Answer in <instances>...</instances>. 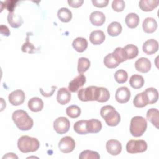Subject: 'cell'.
Returning a JSON list of instances; mask_svg holds the SVG:
<instances>
[{"instance_id":"2e32d148","label":"cell","mask_w":159,"mask_h":159,"mask_svg":"<svg viewBox=\"0 0 159 159\" xmlns=\"http://www.w3.org/2000/svg\"><path fill=\"white\" fill-rule=\"evenodd\" d=\"M71 93L66 88H61L58 89L57 96V102L61 105H65L71 100Z\"/></svg>"},{"instance_id":"7c38bea8","label":"cell","mask_w":159,"mask_h":159,"mask_svg":"<svg viewBox=\"0 0 159 159\" xmlns=\"http://www.w3.org/2000/svg\"><path fill=\"white\" fill-rule=\"evenodd\" d=\"M107 152L112 155H117L122 151L121 143L116 139H110L106 145Z\"/></svg>"},{"instance_id":"5bb4252c","label":"cell","mask_w":159,"mask_h":159,"mask_svg":"<svg viewBox=\"0 0 159 159\" xmlns=\"http://www.w3.org/2000/svg\"><path fill=\"white\" fill-rule=\"evenodd\" d=\"M142 49L143 52L146 54L152 55L156 53L158 50V43L153 39H148L144 42Z\"/></svg>"},{"instance_id":"4316f807","label":"cell","mask_w":159,"mask_h":159,"mask_svg":"<svg viewBox=\"0 0 159 159\" xmlns=\"http://www.w3.org/2000/svg\"><path fill=\"white\" fill-rule=\"evenodd\" d=\"M139 16L134 12L129 13L127 14L125 19V22L128 27L134 29L137 27L139 24Z\"/></svg>"},{"instance_id":"8992f818","label":"cell","mask_w":159,"mask_h":159,"mask_svg":"<svg viewBox=\"0 0 159 159\" xmlns=\"http://www.w3.org/2000/svg\"><path fill=\"white\" fill-rule=\"evenodd\" d=\"M147 148V144L143 140H130L126 144V150L129 153H142Z\"/></svg>"},{"instance_id":"f546056e","label":"cell","mask_w":159,"mask_h":159,"mask_svg":"<svg viewBox=\"0 0 159 159\" xmlns=\"http://www.w3.org/2000/svg\"><path fill=\"white\" fill-rule=\"evenodd\" d=\"M57 16L61 22H68L72 19V13L68 8L62 7L58 11Z\"/></svg>"},{"instance_id":"e0dca14e","label":"cell","mask_w":159,"mask_h":159,"mask_svg":"<svg viewBox=\"0 0 159 159\" xmlns=\"http://www.w3.org/2000/svg\"><path fill=\"white\" fill-rule=\"evenodd\" d=\"M142 28L145 32L151 34L154 32L157 28L156 20L152 17H147L144 19L142 24Z\"/></svg>"},{"instance_id":"d4e9b609","label":"cell","mask_w":159,"mask_h":159,"mask_svg":"<svg viewBox=\"0 0 159 159\" xmlns=\"http://www.w3.org/2000/svg\"><path fill=\"white\" fill-rule=\"evenodd\" d=\"M133 104L135 107L138 108H142L149 104L148 100L145 93L143 91L141 93L137 94L134 99Z\"/></svg>"},{"instance_id":"bcb514c9","label":"cell","mask_w":159,"mask_h":159,"mask_svg":"<svg viewBox=\"0 0 159 159\" xmlns=\"http://www.w3.org/2000/svg\"><path fill=\"white\" fill-rule=\"evenodd\" d=\"M0 31L1 34L4 36L8 37L10 35V31L9 28L4 25H1L0 26Z\"/></svg>"},{"instance_id":"ee69618b","label":"cell","mask_w":159,"mask_h":159,"mask_svg":"<svg viewBox=\"0 0 159 159\" xmlns=\"http://www.w3.org/2000/svg\"><path fill=\"white\" fill-rule=\"evenodd\" d=\"M84 2L83 0H68V4L69 6L73 8H78L80 7Z\"/></svg>"},{"instance_id":"ac0fdd59","label":"cell","mask_w":159,"mask_h":159,"mask_svg":"<svg viewBox=\"0 0 159 159\" xmlns=\"http://www.w3.org/2000/svg\"><path fill=\"white\" fill-rule=\"evenodd\" d=\"M106 20V17L101 11H94L90 15V22L95 26L102 25Z\"/></svg>"},{"instance_id":"60d3db41","label":"cell","mask_w":159,"mask_h":159,"mask_svg":"<svg viewBox=\"0 0 159 159\" xmlns=\"http://www.w3.org/2000/svg\"><path fill=\"white\" fill-rule=\"evenodd\" d=\"M125 4L123 0H114L112 2V8L116 12H121L124 9Z\"/></svg>"},{"instance_id":"44dd1931","label":"cell","mask_w":159,"mask_h":159,"mask_svg":"<svg viewBox=\"0 0 159 159\" xmlns=\"http://www.w3.org/2000/svg\"><path fill=\"white\" fill-rule=\"evenodd\" d=\"M28 107L29 109L32 112H39L42 110L43 107V101L38 98V97H34L31 98L28 101Z\"/></svg>"},{"instance_id":"83f0119b","label":"cell","mask_w":159,"mask_h":159,"mask_svg":"<svg viewBox=\"0 0 159 159\" xmlns=\"http://www.w3.org/2000/svg\"><path fill=\"white\" fill-rule=\"evenodd\" d=\"M122 30L121 24L118 22H112L107 27V33L111 37L119 35Z\"/></svg>"},{"instance_id":"30bf717a","label":"cell","mask_w":159,"mask_h":159,"mask_svg":"<svg viewBox=\"0 0 159 159\" xmlns=\"http://www.w3.org/2000/svg\"><path fill=\"white\" fill-rule=\"evenodd\" d=\"M86 81V76L80 74L78 76H76L73 78L68 84V90L70 92L75 93L78 91V90L84 86Z\"/></svg>"},{"instance_id":"8d00e7d4","label":"cell","mask_w":159,"mask_h":159,"mask_svg":"<svg viewBox=\"0 0 159 159\" xmlns=\"http://www.w3.org/2000/svg\"><path fill=\"white\" fill-rule=\"evenodd\" d=\"M80 159H99L100 158V155L96 152L86 150L83 151L80 156Z\"/></svg>"},{"instance_id":"1f68e13d","label":"cell","mask_w":159,"mask_h":159,"mask_svg":"<svg viewBox=\"0 0 159 159\" xmlns=\"http://www.w3.org/2000/svg\"><path fill=\"white\" fill-rule=\"evenodd\" d=\"M86 120H81L76 122L73 125L74 130L78 134L84 135L88 133L86 129Z\"/></svg>"},{"instance_id":"5b68a950","label":"cell","mask_w":159,"mask_h":159,"mask_svg":"<svg viewBox=\"0 0 159 159\" xmlns=\"http://www.w3.org/2000/svg\"><path fill=\"white\" fill-rule=\"evenodd\" d=\"M99 87L95 86H88L80 89L78 93L79 99L83 102L97 101L98 97Z\"/></svg>"},{"instance_id":"d590c367","label":"cell","mask_w":159,"mask_h":159,"mask_svg":"<svg viewBox=\"0 0 159 159\" xmlns=\"http://www.w3.org/2000/svg\"><path fill=\"white\" fill-rule=\"evenodd\" d=\"M109 91L107 88L104 87H99L98 98L96 101L99 102H105L109 100Z\"/></svg>"},{"instance_id":"7bdbcfd3","label":"cell","mask_w":159,"mask_h":159,"mask_svg":"<svg viewBox=\"0 0 159 159\" xmlns=\"http://www.w3.org/2000/svg\"><path fill=\"white\" fill-rule=\"evenodd\" d=\"M92 3L97 7H104L107 6L109 0H92Z\"/></svg>"},{"instance_id":"4fadbf2b","label":"cell","mask_w":159,"mask_h":159,"mask_svg":"<svg viewBox=\"0 0 159 159\" xmlns=\"http://www.w3.org/2000/svg\"><path fill=\"white\" fill-rule=\"evenodd\" d=\"M151 62L150 61L145 57H141L139 58L135 63V69L141 73H147L150 71L151 68Z\"/></svg>"},{"instance_id":"836d02e7","label":"cell","mask_w":159,"mask_h":159,"mask_svg":"<svg viewBox=\"0 0 159 159\" xmlns=\"http://www.w3.org/2000/svg\"><path fill=\"white\" fill-rule=\"evenodd\" d=\"M104 63L108 68H115L120 63L115 59L112 53L107 54L104 58Z\"/></svg>"},{"instance_id":"603a6c76","label":"cell","mask_w":159,"mask_h":159,"mask_svg":"<svg viewBox=\"0 0 159 159\" xmlns=\"http://www.w3.org/2000/svg\"><path fill=\"white\" fill-rule=\"evenodd\" d=\"M72 46L76 52L81 53L86 50L88 47V41L85 38L78 37L73 40Z\"/></svg>"},{"instance_id":"ffe728a7","label":"cell","mask_w":159,"mask_h":159,"mask_svg":"<svg viewBox=\"0 0 159 159\" xmlns=\"http://www.w3.org/2000/svg\"><path fill=\"white\" fill-rule=\"evenodd\" d=\"M105 34L103 31L96 30L93 31L89 35V40L94 45H100L105 40Z\"/></svg>"},{"instance_id":"6da1fadb","label":"cell","mask_w":159,"mask_h":159,"mask_svg":"<svg viewBox=\"0 0 159 159\" xmlns=\"http://www.w3.org/2000/svg\"><path fill=\"white\" fill-rule=\"evenodd\" d=\"M12 118L17 127L21 130H29L34 125L32 119L24 110L15 111L12 114Z\"/></svg>"},{"instance_id":"4dcf8cb0","label":"cell","mask_w":159,"mask_h":159,"mask_svg":"<svg viewBox=\"0 0 159 159\" xmlns=\"http://www.w3.org/2000/svg\"><path fill=\"white\" fill-rule=\"evenodd\" d=\"M144 92L147 94L149 104L155 103L158 99V91L154 88H147Z\"/></svg>"},{"instance_id":"277c9868","label":"cell","mask_w":159,"mask_h":159,"mask_svg":"<svg viewBox=\"0 0 159 159\" xmlns=\"http://www.w3.org/2000/svg\"><path fill=\"white\" fill-rule=\"evenodd\" d=\"M147 127V122L142 116H134L132 118L130 125V132L132 136L139 137L142 136Z\"/></svg>"},{"instance_id":"f1b7e54d","label":"cell","mask_w":159,"mask_h":159,"mask_svg":"<svg viewBox=\"0 0 159 159\" xmlns=\"http://www.w3.org/2000/svg\"><path fill=\"white\" fill-rule=\"evenodd\" d=\"M129 84L132 88L134 89H139L143 86L144 79L142 76L135 74L130 78Z\"/></svg>"},{"instance_id":"9c48e42d","label":"cell","mask_w":159,"mask_h":159,"mask_svg":"<svg viewBox=\"0 0 159 159\" xmlns=\"http://www.w3.org/2000/svg\"><path fill=\"white\" fill-rule=\"evenodd\" d=\"M25 99V95L23 91L17 89L9 94L8 99L9 102L13 106H19L23 104Z\"/></svg>"},{"instance_id":"7a4b0ae2","label":"cell","mask_w":159,"mask_h":159,"mask_svg":"<svg viewBox=\"0 0 159 159\" xmlns=\"http://www.w3.org/2000/svg\"><path fill=\"white\" fill-rule=\"evenodd\" d=\"M100 114L105 120L106 124L109 126H116L120 122V114L112 106L107 105L103 106L101 109Z\"/></svg>"},{"instance_id":"3957f363","label":"cell","mask_w":159,"mask_h":159,"mask_svg":"<svg viewBox=\"0 0 159 159\" xmlns=\"http://www.w3.org/2000/svg\"><path fill=\"white\" fill-rule=\"evenodd\" d=\"M17 147L20 151L26 153L37 151L40 147V143L36 138L23 135L19 139Z\"/></svg>"},{"instance_id":"ab89813d","label":"cell","mask_w":159,"mask_h":159,"mask_svg":"<svg viewBox=\"0 0 159 159\" xmlns=\"http://www.w3.org/2000/svg\"><path fill=\"white\" fill-rule=\"evenodd\" d=\"M113 57L115 58V59L119 63H122L124 61H125L123 53H122V47H117L114 52L112 53Z\"/></svg>"},{"instance_id":"9a60e30c","label":"cell","mask_w":159,"mask_h":159,"mask_svg":"<svg viewBox=\"0 0 159 159\" xmlns=\"http://www.w3.org/2000/svg\"><path fill=\"white\" fill-rule=\"evenodd\" d=\"M122 53L125 60H130L138 55L139 49L135 45L128 44L122 48Z\"/></svg>"},{"instance_id":"d6986e66","label":"cell","mask_w":159,"mask_h":159,"mask_svg":"<svg viewBox=\"0 0 159 159\" xmlns=\"http://www.w3.org/2000/svg\"><path fill=\"white\" fill-rule=\"evenodd\" d=\"M158 0H141L139 2V7L145 12L152 11L158 6Z\"/></svg>"},{"instance_id":"b9f144b4","label":"cell","mask_w":159,"mask_h":159,"mask_svg":"<svg viewBox=\"0 0 159 159\" xmlns=\"http://www.w3.org/2000/svg\"><path fill=\"white\" fill-rule=\"evenodd\" d=\"M18 1H6L5 2H1V8L4 7L7 9V11H9V12H13L14 10V8L16 7V3Z\"/></svg>"},{"instance_id":"f35d334b","label":"cell","mask_w":159,"mask_h":159,"mask_svg":"<svg viewBox=\"0 0 159 159\" xmlns=\"http://www.w3.org/2000/svg\"><path fill=\"white\" fill-rule=\"evenodd\" d=\"M22 51L29 53H34L35 52V47L29 41L28 37L26 39V42L22 46Z\"/></svg>"},{"instance_id":"74e56055","label":"cell","mask_w":159,"mask_h":159,"mask_svg":"<svg viewBox=\"0 0 159 159\" xmlns=\"http://www.w3.org/2000/svg\"><path fill=\"white\" fill-rule=\"evenodd\" d=\"M114 78L116 82L122 84L127 81L128 78L127 73L124 70H119L114 73Z\"/></svg>"},{"instance_id":"484cf974","label":"cell","mask_w":159,"mask_h":159,"mask_svg":"<svg viewBox=\"0 0 159 159\" xmlns=\"http://www.w3.org/2000/svg\"><path fill=\"white\" fill-rule=\"evenodd\" d=\"M147 119L152 122V124L157 128L158 129V119L159 112L158 110L155 108L150 109L147 111L146 114Z\"/></svg>"},{"instance_id":"7402d4cb","label":"cell","mask_w":159,"mask_h":159,"mask_svg":"<svg viewBox=\"0 0 159 159\" xmlns=\"http://www.w3.org/2000/svg\"><path fill=\"white\" fill-rule=\"evenodd\" d=\"M86 129L88 133L96 134L101 130L102 124L98 119H91L87 120Z\"/></svg>"},{"instance_id":"52a82bcc","label":"cell","mask_w":159,"mask_h":159,"mask_svg":"<svg viewBox=\"0 0 159 159\" xmlns=\"http://www.w3.org/2000/svg\"><path fill=\"white\" fill-rule=\"evenodd\" d=\"M70 127L69 120L65 117H59L53 122V129L57 133L63 134L66 133Z\"/></svg>"},{"instance_id":"d6a6232c","label":"cell","mask_w":159,"mask_h":159,"mask_svg":"<svg viewBox=\"0 0 159 159\" xmlns=\"http://www.w3.org/2000/svg\"><path fill=\"white\" fill-rule=\"evenodd\" d=\"M91 62L89 60L85 57H81L78 61V71L80 74H83L89 68Z\"/></svg>"},{"instance_id":"ba28073f","label":"cell","mask_w":159,"mask_h":159,"mask_svg":"<svg viewBox=\"0 0 159 159\" xmlns=\"http://www.w3.org/2000/svg\"><path fill=\"white\" fill-rule=\"evenodd\" d=\"M75 147V142L74 139L70 136L63 137L58 143V148L65 153L71 152Z\"/></svg>"},{"instance_id":"7dc6e473","label":"cell","mask_w":159,"mask_h":159,"mask_svg":"<svg viewBox=\"0 0 159 159\" xmlns=\"http://www.w3.org/2000/svg\"><path fill=\"white\" fill-rule=\"evenodd\" d=\"M2 158H18V157L13 153H8L6 155L3 156Z\"/></svg>"},{"instance_id":"e575fe53","label":"cell","mask_w":159,"mask_h":159,"mask_svg":"<svg viewBox=\"0 0 159 159\" xmlns=\"http://www.w3.org/2000/svg\"><path fill=\"white\" fill-rule=\"evenodd\" d=\"M66 113L71 118H77L81 114V109L76 105H71L66 108Z\"/></svg>"},{"instance_id":"f6af8a7d","label":"cell","mask_w":159,"mask_h":159,"mask_svg":"<svg viewBox=\"0 0 159 159\" xmlns=\"http://www.w3.org/2000/svg\"><path fill=\"white\" fill-rule=\"evenodd\" d=\"M57 86H52V90H51L49 93H45V92H44V91H43L42 88H41L39 89V91H40V92L41 93V94H42V96H45V97H50V96H51L53 95V94L54 91H55V89H57Z\"/></svg>"},{"instance_id":"8fae6325","label":"cell","mask_w":159,"mask_h":159,"mask_svg":"<svg viewBox=\"0 0 159 159\" xmlns=\"http://www.w3.org/2000/svg\"><path fill=\"white\" fill-rule=\"evenodd\" d=\"M130 98V91L125 86H122L119 88L115 94L116 100L120 103L124 104L127 102Z\"/></svg>"},{"instance_id":"cb8c5ba5","label":"cell","mask_w":159,"mask_h":159,"mask_svg":"<svg viewBox=\"0 0 159 159\" xmlns=\"http://www.w3.org/2000/svg\"><path fill=\"white\" fill-rule=\"evenodd\" d=\"M7 19L9 24L13 28H19L23 24L22 17L14 12H9Z\"/></svg>"}]
</instances>
